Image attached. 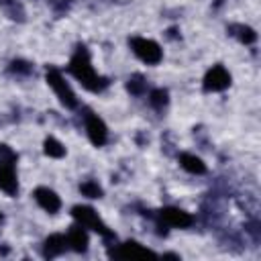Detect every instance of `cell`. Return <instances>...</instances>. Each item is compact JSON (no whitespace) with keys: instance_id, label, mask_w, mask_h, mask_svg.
I'll return each instance as SVG.
<instances>
[{"instance_id":"obj_3","label":"cell","mask_w":261,"mask_h":261,"mask_svg":"<svg viewBox=\"0 0 261 261\" xmlns=\"http://www.w3.org/2000/svg\"><path fill=\"white\" fill-rule=\"evenodd\" d=\"M151 218L157 220V228H159V234H165L167 226L169 228H188L194 224V216L181 208H175V206H165L161 210H157L155 214H149Z\"/></svg>"},{"instance_id":"obj_11","label":"cell","mask_w":261,"mask_h":261,"mask_svg":"<svg viewBox=\"0 0 261 261\" xmlns=\"http://www.w3.org/2000/svg\"><path fill=\"white\" fill-rule=\"evenodd\" d=\"M69 249L67 245V239L65 234L61 232H55V234H49L43 243V257L45 259H53V257H59L61 253H65Z\"/></svg>"},{"instance_id":"obj_1","label":"cell","mask_w":261,"mask_h":261,"mask_svg":"<svg viewBox=\"0 0 261 261\" xmlns=\"http://www.w3.org/2000/svg\"><path fill=\"white\" fill-rule=\"evenodd\" d=\"M67 71L88 90V92H104L108 86H110V80L96 73L94 65H92V59H90V51L84 43H80L69 59V65H67Z\"/></svg>"},{"instance_id":"obj_18","label":"cell","mask_w":261,"mask_h":261,"mask_svg":"<svg viewBox=\"0 0 261 261\" xmlns=\"http://www.w3.org/2000/svg\"><path fill=\"white\" fill-rule=\"evenodd\" d=\"M43 151H45V155L55 157V159H59V157L65 155V147H63L55 137H47V139H45V143H43Z\"/></svg>"},{"instance_id":"obj_5","label":"cell","mask_w":261,"mask_h":261,"mask_svg":"<svg viewBox=\"0 0 261 261\" xmlns=\"http://www.w3.org/2000/svg\"><path fill=\"white\" fill-rule=\"evenodd\" d=\"M45 77H47V84L53 88L55 96L59 98V102H61L65 108H69V110L77 108V98H75L71 86L63 80V75H61V71H59L57 67L47 65V69H45Z\"/></svg>"},{"instance_id":"obj_9","label":"cell","mask_w":261,"mask_h":261,"mask_svg":"<svg viewBox=\"0 0 261 261\" xmlns=\"http://www.w3.org/2000/svg\"><path fill=\"white\" fill-rule=\"evenodd\" d=\"M230 86V73H228V69L224 67V65H212L208 71H206V75H204V80H202V88H204V92H224L226 88Z\"/></svg>"},{"instance_id":"obj_19","label":"cell","mask_w":261,"mask_h":261,"mask_svg":"<svg viewBox=\"0 0 261 261\" xmlns=\"http://www.w3.org/2000/svg\"><path fill=\"white\" fill-rule=\"evenodd\" d=\"M80 192H82L86 198H102V194H104V190L100 188V184L94 181V179L82 181V184H80Z\"/></svg>"},{"instance_id":"obj_6","label":"cell","mask_w":261,"mask_h":261,"mask_svg":"<svg viewBox=\"0 0 261 261\" xmlns=\"http://www.w3.org/2000/svg\"><path fill=\"white\" fill-rule=\"evenodd\" d=\"M128 45L133 49V53L147 65H157L163 59V51L161 47L153 41V39H145V37H130Z\"/></svg>"},{"instance_id":"obj_12","label":"cell","mask_w":261,"mask_h":261,"mask_svg":"<svg viewBox=\"0 0 261 261\" xmlns=\"http://www.w3.org/2000/svg\"><path fill=\"white\" fill-rule=\"evenodd\" d=\"M65 239H67L69 249H71V251H75V253H84V251L88 249V243H90L86 228H84L82 224H77V222H75L73 226H69V230H67Z\"/></svg>"},{"instance_id":"obj_2","label":"cell","mask_w":261,"mask_h":261,"mask_svg":"<svg viewBox=\"0 0 261 261\" xmlns=\"http://www.w3.org/2000/svg\"><path fill=\"white\" fill-rule=\"evenodd\" d=\"M18 155L8 147L0 145V190L8 196H16L18 192V179H16V163Z\"/></svg>"},{"instance_id":"obj_4","label":"cell","mask_w":261,"mask_h":261,"mask_svg":"<svg viewBox=\"0 0 261 261\" xmlns=\"http://www.w3.org/2000/svg\"><path fill=\"white\" fill-rule=\"evenodd\" d=\"M71 216H73V220H75L77 224H82L84 228H90V230L98 232L104 241H114V239H116V234L102 222V218L98 216V212H96L94 208L77 204V206L71 208Z\"/></svg>"},{"instance_id":"obj_21","label":"cell","mask_w":261,"mask_h":261,"mask_svg":"<svg viewBox=\"0 0 261 261\" xmlns=\"http://www.w3.org/2000/svg\"><path fill=\"white\" fill-rule=\"evenodd\" d=\"M49 2H51L53 10H55L57 14H61V12H65V10L71 6V2H73V0H49Z\"/></svg>"},{"instance_id":"obj_23","label":"cell","mask_w":261,"mask_h":261,"mask_svg":"<svg viewBox=\"0 0 261 261\" xmlns=\"http://www.w3.org/2000/svg\"><path fill=\"white\" fill-rule=\"evenodd\" d=\"M163 259H179V255H175V253H165Z\"/></svg>"},{"instance_id":"obj_24","label":"cell","mask_w":261,"mask_h":261,"mask_svg":"<svg viewBox=\"0 0 261 261\" xmlns=\"http://www.w3.org/2000/svg\"><path fill=\"white\" fill-rule=\"evenodd\" d=\"M222 2H224V0H214V6H220Z\"/></svg>"},{"instance_id":"obj_13","label":"cell","mask_w":261,"mask_h":261,"mask_svg":"<svg viewBox=\"0 0 261 261\" xmlns=\"http://www.w3.org/2000/svg\"><path fill=\"white\" fill-rule=\"evenodd\" d=\"M228 35L230 37H234V39H239L241 43H245V45H253L255 41H257V33H255V29H251V27H247V24H228Z\"/></svg>"},{"instance_id":"obj_17","label":"cell","mask_w":261,"mask_h":261,"mask_svg":"<svg viewBox=\"0 0 261 261\" xmlns=\"http://www.w3.org/2000/svg\"><path fill=\"white\" fill-rule=\"evenodd\" d=\"M126 90L133 94V96H143L147 92V80L141 75V73H135L128 77L126 82Z\"/></svg>"},{"instance_id":"obj_14","label":"cell","mask_w":261,"mask_h":261,"mask_svg":"<svg viewBox=\"0 0 261 261\" xmlns=\"http://www.w3.org/2000/svg\"><path fill=\"white\" fill-rule=\"evenodd\" d=\"M179 165H181L186 171L194 173V175L206 173V163H204L198 155H194V153H181V155H179Z\"/></svg>"},{"instance_id":"obj_16","label":"cell","mask_w":261,"mask_h":261,"mask_svg":"<svg viewBox=\"0 0 261 261\" xmlns=\"http://www.w3.org/2000/svg\"><path fill=\"white\" fill-rule=\"evenodd\" d=\"M167 102H169V94H167V90H163V88H155V90L149 92V104H151L155 110H163V108L167 106Z\"/></svg>"},{"instance_id":"obj_8","label":"cell","mask_w":261,"mask_h":261,"mask_svg":"<svg viewBox=\"0 0 261 261\" xmlns=\"http://www.w3.org/2000/svg\"><path fill=\"white\" fill-rule=\"evenodd\" d=\"M84 126H86V133H88V139L92 141V145H96V147L106 145V141H108V128H106L104 120L98 114H94L90 108L84 110Z\"/></svg>"},{"instance_id":"obj_15","label":"cell","mask_w":261,"mask_h":261,"mask_svg":"<svg viewBox=\"0 0 261 261\" xmlns=\"http://www.w3.org/2000/svg\"><path fill=\"white\" fill-rule=\"evenodd\" d=\"M0 6H2V10L6 12L8 18L18 20V22L24 20V8H22L20 2H16V0H0Z\"/></svg>"},{"instance_id":"obj_20","label":"cell","mask_w":261,"mask_h":261,"mask_svg":"<svg viewBox=\"0 0 261 261\" xmlns=\"http://www.w3.org/2000/svg\"><path fill=\"white\" fill-rule=\"evenodd\" d=\"M8 71L14 75H29V73H33V65L24 59H14V61H10Z\"/></svg>"},{"instance_id":"obj_10","label":"cell","mask_w":261,"mask_h":261,"mask_svg":"<svg viewBox=\"0 0 261 261\" xmlns=\"http://www.w3.org/2000/svg\"><path fill=\"white\" fill-rule=\"evenodd\" d=\"M33 196H35L37 204H39L45 212H49V214H55V212L61 208V200H59V196H57L51 188L39 186V188L33 192Z\"/></svg>"},{"instance_id":"obj_7","label":"cell","mask_w":261,"mask_h":261,"mask_svg":"<svg viewBox=\"0 0 261 261\" xmlns=\"http://www.w3.org/2000/svg\"><path fill=\"white\" fill-rule=\"evenodd\" d=\"M108 257H112V259H147V257L155 259L159 255L155 251L143 247L137 241H126V243L116 245L114 249H108Z\"/></svg>"},{"instance_id":"obj_22","label":"cell","mask_w":261,"mask_h":261,"mask_svg":"<svg viewBox=\"0 0 261 261\" xmlns=\"http://www.w3.org/2000/svg\"><path fill=\"white\" fill-rule=\"evenodd\" d=\"M167 33H169L167 37H171V39H177V29H169Z\"/></svg>"},{"instance_id":"obj_25","label":"cell","mask_w":261,"mask_h":261,"mask_svg":"<svg viewBox=\"0 0 261 261\" xmlns=\"http://www.w3.org/2000/svg\"><path fill=\"white\" fill-rule=\"evenodd\" d=\"M2 220H4V214H2V212H0V222H2Z\"/></svg>"}]
</instances>
